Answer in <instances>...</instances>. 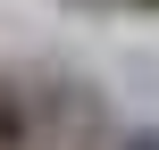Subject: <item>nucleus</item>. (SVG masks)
I'll return each mask as SVG.
<instances>
[{"label": "nucleus", "mask_w": 159, "mask_h": 150, "mask_svg": "<svg viewBox=\"0 0 159 150\" xmlns=\"http://www.w3.org/2000/svg\"><path fill=\"white\" fill-rule=\"evenodd\" d=\"M0 150H50L42 125V84L25 67H0Z\"/></svg>", "instance_id": "f257e3e1"}, {"label": "nucleus", "mask_w": 159, "mask_h": 150, "mask_svg": "<svg viewBox=\"0 0 159 150\" xmlns=\"http://www.w3.org/2000/svg\"><path fill=\"white\" fill-rule=\"evenodd\" d=\"M109 150H159V125H126V134H109Z\"/></svg>", "instance_id": "f03ea898"}, {"label": "nucleus", "mask_w": 159, "mask_h": 150, "mask_svg": "<svg viewBox=\"0 0 159 150\" xmlns=\"http://www.w3.org/2000/svg\"><path fill=\"white\" fill-rule=\"evenodd\" d=\"M75 8H126V17H159V0H75Z\"/></svg>", "instance_id": "7ed1b4c3"}]
</instances>
